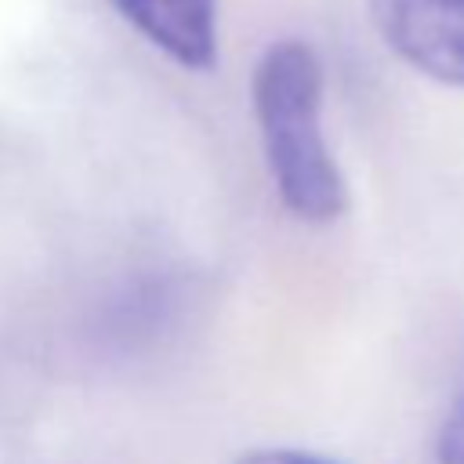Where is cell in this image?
Segmentation results:
<instances>
[{
    "label": "cell",
    "mask_w": 464,
    "mask_h": 464,
    "mask_svg": "<svg viewBox=\"0 0 464 464\" xmlns=\"http://www.w3.org/2000/svg\"><path fill=\"white\" fill-rule=\"evenodd\" d=\"M435 460L439 464H464V388L450 399L442 424L435 431Z\"/></svg>",
    "instance_id": "obj_4"
},
{
    "label": "cell",
    "mask_w": 464,
    "mask_h": 464,
    "mask_svg": "<svg viewBox=\"0 0 464 464\" xmlns=\"http://www.w3.org/2000/svg\"><path fill=\"white\" fill-rule=\"evenodd\" d=\"M326 76L308 40H272L250 72V109L265 167L279 203L308 221L330 225L348 210V181L323 130Z\"/></svg>",
    "instance_id": "obj_1"
},
{
    "label": "cell",
    "mask_w": 464,
    "mask_h": 464,
    "mask_svg": "<svg viewBox=\"0 0 464 464\" xmlns=\"http://www.w3.org/2000/svg\"><path fill=\"white\" fill-rule=\"evenodd\" d=\"M109 7L160 54L188 72L218 62V0H109Z\"/></svg>",
    "instance_id": "obj_3"
},
{
    "label": "cell",
    "mask_w": 464,
    "mask_h": 464,
    "mask_svg": "<svg viewBox=\"0 0 464 464\" xmlns=\"http://www.w3.org/2000/svg\"><path fill=\"white\" fill-rule=\"evenodd\" d=\"M232 464H341V460L312 453V450H294V446H257V450L239 453Z\"/></svg>",
    "instance_id": "obj_5"
},
{
    "label": "cell",
    "mask_w": 464,
    "mask_h": 464,
    "mask_svg": "<svg viewBox=\"0 0 464 464\" xmlns=\"http://www.w3.org/2000/svg\"><path fill=\"white\" fill-rule=\"evenodd\" d=\"M384 47L413 72L464 91V0H366Z\"/></svg>",
    "instance_id": "obj_2"
}]
</instances>
